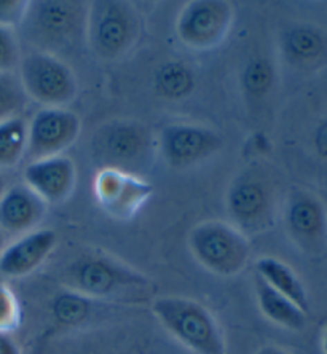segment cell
Instances as JSON below:
<instances>
[{
  "instance_id": "cell-1",
  "label": "cell",
  "mask_w": 327,
  "mask_h": 354,
  "mask_svg": "<svg viewBox=\"0 0 327 354\" xmlns=\"http://www.w3.org/2000/svg\"><path fill=\"white\" fill-rule=\"evenodd\" d=\"M88 2L82 0H35L19 26L21 37L34 51L53 55L72 53L86 45Z\"/></svg>"
},
{
  "instance_id": "cell-2",
  "label": "cell",
  "mask_w": 327,
  "mask_h": 354,
  "mask_svg": "<svg viewBox=\"0 0 327 354\" xmlns=\"http://www.w3.org/2000/svg\"><path fill=\"white\" fill-rule=\"evenodd\" d=\"M152 313L165 330L191 353H227L216 317L198 301L185 297H158L152 301Z\"/></svg>"
},
{
  "instance_id": "cell-3",
  "label": "cell",
  "mask_w": 327,
  "mask_h": 354,
  "mask_svg": "<svg viewBox=\"0 0 327 354\" xmlns=\"http://www.w3.org/2000/svg\"><path fill=\"white\" fill-rule=\"evenodd\" d=\"M91 157L97 169L113 168L142 177L153 161L152 133L133 120L102 123L93 134Z\"/></svg>"
},
{
  "instance_id": "cell-4",
  "label": "cell",
  "mask_w": 327,
  "mask_h": 354,
  "mask_svg": "<svg viewBox=\"0 0 327 354\" xmlns=\"http://www.w3.org/2000/svg\"><path fill=\"white\" fill-rule=\"evenodd\" d=\"M139 32L141 19L133 3L124 0L88 2L86 45L96 58L120 59L136 44Z\"/></svg>"
},
{
  "instance_id": "cell-5",
  "label": "cell",
  "mask_w": 327,
  "mask_h": 354,
  "mask_svg": "<svg viewBox=\"0 0 327 354\" xmlns=\"http://www.w3.org/2000/svg\"><path fill=\"white\" fill-rule=\"evenodd\" d=\"M59 279L71 292L86 297H112L149 286L145 276L102 252L82 254L66 265Z\"/></svg>"
},
{
  "instance_id": "cell-6",
  "label": "cell",
  "mask_w": 327,
  "mask_h": 354,
  "mask_svg": "<svg viewBox=\"0 0 327 354\" xmlns=\"http://www.w3.org/2000/svg\"><path fill=\"white\" fill-rule=\"evenodd\" d=\"M189 248L201 267L224 278L241 273L251 256L245 233L222 221L201 222L191 228Z\"/></svg>"
},
{
  "instance_id": "cell-7",
  "label": "cell",
  "mask_w": 327,
  "mask_h": 354,
  "mask_svg": "<svg viewBox=\"0 0 327 354\" xmlns=\"http://www.w3.org/2000/svg\"><path fill=\"white\" fill-rule=\"evenodd\" d=\"M274 200L272 177L259 165L249 166L235 177L227 192L230 223L246 236L265 230L273 221Z\"/></svg>"
},
{
  "instance_id": "cell-8",
  "label": "cell",
  "mask_w": 327,
  "mask_h": 354,
  "mask_svg": "<svg viewBox=\"0 0 327 354\" xmlns=\"http://www.w3.org/2000/svg\"><path fill=\"white\" fill-rule=\"evenodd\" d=\"M18 79L28 99L44 107H64L77 96V80L71 67L44 51L21 55Z\"/></svg>"
},
{
  "instance_id": "cell-9",
  "label": "cell",
  "mask_w": 327,
  "mask_h": 354,
  "mask_svg": "<svg viewBox=\"0 0 327 354\" xmlns=\"http://www.w3.org/2000/svg\"><path fill=\"white\" fill-rule=\"evenodd\" d=\"M233 15L235 10L227 0H191L180 10L176 34L191 50H212L227 39Z\"/></svg>"
},
{
  "instance_id": "cell-10",
  "label": "cell",
  "mask_w": 327,
  "mask_h": 354,
  "mask_svg": "<svg viewBox=\"0 0 327 354\" xmlns=\"http://www.w3.org/2000/svg\"><path fill=\"white\" fill-rule=\"evenodd\" d=\"M93 192L97 206L109 217L131 221L153 195V185L141 176L102 168L96 171Z\"/></svg>"
},
{
  "instance_id": "cell-11",
  "label": "cell",
  "mask_w": 327,
  "mask_h": 354,
  "mask_svg": "<svg viewBox=\"0 0 327 354\" xmlns=\"http://www.w3.org/2000/svg\"><path fill=\"white\" fill-rule=\"evenodd\" d=\"M80 118L66 107H41L28 124V150L30 161L62 155L80 134Z\"/></svg>"
},
{
  "instance_id": "cell-12",
  "label": "cell",
  "mask_w": 327,
  "mask_h": 354,
  "mask_svg": "<svg viewBox=\"0 0 327 354\" xmlns=\"http://www.w3.org/2000/svg\"><path fill=\"white\" fill-rule=\"evenodd\" d=\"M222 136L214 129L191 123H171L160 133L158 147L173 168H189L212 157L222 149Z\"/></svg>"
},
{
  "instance_id": "cell-13",
  "label": "cell",
  "mask_w": 327,
  "mask_h": 354,
  "mask_svg": "<svg viewBox=\"0 0 327 354\" xmlns=\"http://www.w3.org/2000/svg\"><path fill=\"white\" fill-rule=\"evenodd\" d=\"M23 180L46 205H59L72 195L77 182L74 161L66 155L30 161L24 166Z\"/></svg>"
},
{
  "instance_id": "cell-14",
  "label": "cell",
  "mask_w": 327,
  "mask_h": 354,
  "mask_svg": "<svg viewBox=\"0 0 327 354\" xmlns=\"http://www.w3.org/2000/svg\"><path fill=\"white\" fill-rule=\"evenodd\" d=\"M58 243V235L50 228L32 230L19 236L0 254V274L7 278H24L34 273Z\"/></svg>"
},
{
  "instance_id": "cell-15",
  "label": "cell",
  "mask_w": 327,
  "mask_h": 354,
  "mask_svg": "<svg viewBox=\"0 0 327 354\" xmlns=\"http://www.w3.org/2000/svg\"><path fill=\"white\" fill-rule=\"evenodd\" d=\"M46 203L24 184L7 187L0 196V230L10 236H23L44 221Z\"/></svg>"
},
{
  "instance_id": "cell-16",
  "label": "cell",
  "mask_w": 327,
  "mask_h": 354,
  "mask_svg": "<svg viewBox=\"0 0 327 354\" xmlns=\"http://www.w3.org/2000/svg\"><path fill=\"white\" fill-rule=\"evenodd\" d=\"M290 236L308 252L319 251L326 239V216L319 201L308 194H294L286 209Z\"/></svg>"
},
{
  "instance_id": "cell-17",
  "label": "cell",
  "mask_w": 327,
  "mask_h": 354,
  "mask_svg": "<svg viewBox=\"0 0 327 354\" xmlns=\"http://www.w3.org/2000/svg\"><path fill=\"white\" fill-rule=\"evenodd\" d=\"M254 289H256L257 305L262 315L274 324L289 330H302L307 321V313H303L297 305H294L288 297L279 294L278 290L259 278H254Z\"/></svg>"
},
{
  "instance_id": "cell-18",
  "label": "cell",
  "mask_w": 327,
  "mask_h": 354,
  "mask_svg": "<svg viewBox=\"0 0 327 354\" xmlns=\"http://www.w3.org/2000/svg\"><path fill=\"white\" fill-rule=\"evenodd\" d=\"M256 274L259 278L278 290L279 294L297 305L303 313L308 311V295L307 289L292 268H289L286 263L274 257H261L256 262Z\"/></svg>"
},
{
  "instance_id": "cell-19",
  "label": "cell",
  "mask_w": 327,
  "mask_h": 354,
  "mask_svg": "<svg viewBox=\"0 0 327 354\" xmlns=\"http://www.w3.org/2000/svg\"><path fill=\"white\" fill-rule=\"evenodd\" d=\"M28 122L15 115L0 122V169L18 166L28 150Z\"/></svg>"
},
{
  "instance_id": "cell-20",
  "label": "cell",
  "mask_w": 327,
  "mask_h": 354,
  "mask_svg": "<svg viewBox=\"0 0 327 354\" xmlns=\"http://www.w3.org/2000/svg\"><path fill=\"white\" fill-rule=\"evenodd\" d=\"M155 88L160 96L171 101H180L194 91V72L179 61L166 62L155 74Z\"/></svg>"
},
{
  "instance_id": "cell-21",
  "label": "cell",
  "mask_w": 327,
  "mask_h": 354,
  "mask_svg": "<svg viewBox=\"0 0 327 354\" xmlns=\"http://www.w3.org/2000/svg\"><path fill=\"white\" fill-rule=\"evenodd\" d=\"M274 80L273 66L267 58L256 56L247 62L241 74V86L246 95L252 99L265 96Z\"/></svg>"
},
{
  "instance_id": "cell-22",
  "label": "cell",
  "mask_w": 327,
  "mask_h": 354,
  "mask_svg": "<svg viewBox=\"0 0 327 354\" xmlns=\"http://www.w3.org/2000/svg\"><path fill=\"white\" fill-rule=\"evenodd\" d=\"M284 51L294 61H308L316 58L323 50V39L310 28H294L284 35Z\"/></svg>"
},
{
  "instance_id": "cell-23",
  "label": "cell",
  "mask_w": 327,
  "mask_h": 354,
  "mask_svg": "<svg viewBox=\"0 0 327 354\" xmlns=\"http://www.w3.org/2000/svg\"><path fill=\"white\" fill-rule=\"evenodd\" d=\"M26 99L19 79L13 74H0V122L5 118L19 115Z\"/></svg>"
},
{
  "instance_id": "cell-24",
  "label": "cell",
  "mask_w": 327,
  "mask_h": 354,
  "mask_svg": "<svg viewBox=\"0 0 327 354\" xmlns=\"http://www.w3.org/2000/svg\"><path fill=\"white\" fill-rule=\"evenodd\" d=\"M23 319L21 304L8 284L0 283V334H12Z\"/></svg>"
},
{
  "instance_id": "cell-25",
  "label": "cell",
  "mask_w": 327,
  "mask_h": 354,
  "mask_svg": "<svg viewBox=\"0 0 327 354\" xmlns=\"http://www.w3.org/2000/svg\"><path fill=\"white\" fill-rule=\"evenodd\" d=\"M21 61V50L15 30L0 26V74H13Z\"/></svg>"
},
{
  "instance_id": "cell-26",
  "label": "cell",
  "mask_w": 327,
  "mask_h": 354,
  "mask_svg": "<svg viewBox=\"0 0 327 354\" xmlns=\"http://www.w3.org/2000/svg\"><path fill=\"white\" fill-rule=\"evenodd\" d=\"M26 0H0V26L17 30L28 12Z\"/></svg>"
},
{
  "instance_id": "cell-27",
  "label": "cell",
  "mask_w": 327,
  "mask_h": 354,
  "mask_svg": "<svg viewBox=\"0 0 327 354\" xmlns=\"http://www.w3.org/2000/svg\"><path fill=\"white\" fill-rule=\"evenodd\" d=\"M85 313V305L80 299H74V295L61 299L58 305V316L66 321H74L77 317H82Z\"/></svg>"
},
{
  "instance_id": "cell-28",
  "label": "cell",
  "mask_w": 327,
  "mask_h": 354,
  "mask_svg": "<svg viewBox=\"0 0 327 354\" xmlns=\"http://www.w3.org/2000/svg\"><path fill=\"white\" fill-rule=\"evenodd\" d=\"M0 354H21L17 343L7 334H0Z\"/></svg>"
},
{
  "instance_id": "cell-29",
  "label": "cell",
  "mask_w": 327,
  "mask_h": 354,
  "mask_svg": "<svg viewBox=\"0 0 327 354\" xmlns=\"http://www.w3.org/2000/svg\"><path fill=\"white\" fill-rule=\"evenodd\" d=\"M256 354H289V353L286 350H283V348H279V346L265 345V346H262Z\"/></svg>"
},
{
  "instance_id": "cell-30",
  "label": "cell",
  "mask_w": 327,
  "mask_h": 354,
  "mask_svg": "<svg viewBox=\"0 0 327 354\" xmlns=\"http://www.w3.org/2000/svg\"><path fill=\"white\" fill-rule=\"evenodd\" d=\"M8 239H10V238H8L7 235H5V233H3L2 230H0V254H2L3 249L8 246Z\"/></svg>"
},
{
  "instance_id": "cell-31",
  "label": "cell",
  "mask_w": 327,
  "mask_h": 354,
  "mask_svg": "<svg viewBox=\"0 0 327 354\" xmlns=\"http://www.w3.org/2000/svg\"><path fill=\"white\" fill-rule=\"evenodd\" d=\"M5 190H7V180H5V177L0 174V196L3 195Z\"/></svg>"
},
{
  "instance_id": "cell-32",
  "label": "cell",
  "mask_w": 327,
  "mask_h": 354,
  "mask_svg": "<svg viewBox=\"0 0 327 354\" xmlns=\"http://www.w3.org/2000/svg\"><path fill=\"white\" fill-rule=\"evenodd\" d=\"M323 351H324V354H327V327L323 334Z\"/></svg>"
}]
</instances>
